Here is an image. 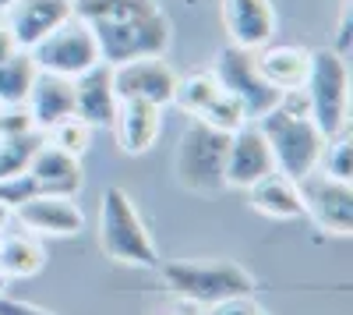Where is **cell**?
<instances>
[{"label":"cell","instance_id":"cell-10","mask_svg":"<svg viewBox=\"0 0 353 315\" xmlns=\"http://www.w3.org/2000/svg\"><path fill=\"white\" fill-rule=\"evenodd\" d=\"M176 89V71L163 57H134L113 64V93L117 99H149L156 106H170Z\"/></svg>","mask_w":353,"mask_h":315},{"label":"cell","instance_id":"cell-16","mask_svg":"<svg viewBox=\"0 0 353 315\" xmlns=\"http://www.w3.org/2000/svg\"><path fill=\"white\" fill-rule=\"evenodd\" d=\"M223 25L233 46L258 50L276 32L272 0H223Z\"/></svg>","mask_w":353,"mask_h":315},{"label":"cell","instance_id":"cell-7","mask_svg":"<svg viewBox=\"0 0 353 315\" xmlns=\"http://www.w3.org/2000/svg\"><path fill=\"white\" fill-rule=\"evenodd\" d=\"M28 57H32V64L39 71L78 78L81 71L99 64V46H96V36L88 32V25L71 15L64 25H57L50 36H43L32 50H28Z\"/></svg>","mask_w":353,"mask_h":315},{"label":"cell","instance_id":"cell-8","mask_svg":"<svg viewBox=\"0 0 353 315\" xmlns=\"http://www.w3.org/2000/svg\"><path fill=\"white\" fill-rule=\"evenodd\" d=\"M216 78H219V85L223 89L237 99L241 106H244V117L248 121H258V117H265L276 103H279V89L276 85H269L265 82V75L258 71V64H254V50H244V46H226L223 53H219V61H216Z\"/></svg>","mask_w":353,"mask_h":315},{"label":"cell","instance_id":"cell-25","mask_svg":"<svg viewBox=\"0 0 353 315\" xmlns=\"http://www.w3.org/2000/svg\"><path fill=\"white\" fill-rule=\"evenodd\" d=\"M39 146H43V131L4 135V138H0V181L14 178V174H25Z\"/></svg>","mask_w":353,"mask_h":315},{"label":"cell","instance_id":"cell-15","mask_svg":"<svg viewBox=\"0 0 353 315\" xmlns=\"http://www.w3.org/2000/svg\"><path fill=\"white\" fill-rule=\"evenodd\" d=\"M74 89V117H81L92 128H110L113 113H117V93H113V68L110 64H92L88 71H81L78 78H71Z\"/></svg>","mask_w":353,"mask_h":315},{"label":"cell","instance_id":"cell-35","mask_svg":"<svg viewBox=\"0 0 353 315\" xmlns=\"http://www.w3.org/2000/svg\"><path fill=\"white\" fill-rule=\"evenodd\" d=\"M8 220H11V209H8V206H4V202H0V227H4V223H8Z\"/></svg>","mask_w":353,"mask_h":315},{"label":"cell","instance_id":"cell-28","mask_svg":"<svg viewBox=\"0 0 353 315\" xmlns=\"http://www.w3.org/2000/svg\"><path fill=\"white\" fill-rule=\"evenodd\" d=\"M32 195H39V188H36V181H32V174H14V178H4L0 181V202H4L8 209H18L21 202H28Z\"/></svg>","mask_w":353,"mask_h":315},{"label":"cell","instance_id":"cell-36","mask_svg":"<svg viewBox=\"0 0 353 315\" xmlns=\"http://www.w3.org/2000/svg\"><path fill=\"white\" fill-rule=\"evenodd\" d=\"M11 4H14V0H0V18L8 15V8H11Z\"/></svg>","mask_w":353,"mask_h":315},{"label":"cell","instance_id":"cell-22","mask_svg":"<svg viewBox=\"0 0 353 315\" xmlns=\"http://www.w3.org/2000/svg\"><path fill=\"white\" fill-rule=\"evenodd\" d=\"M36 64L32 57H28V50H14L11 57H4L0 61V103L4 106H18L25 103L28 89H32L36 82Z\"/></svg>","mask_w":353,"mask_h":315},{"label":"cell","instance_id":"cell-17","mask_svg":"<svg viewBox=\"0 0 353 315\" xmlns=\"http://www.w3.org/2000/svg\"><path fill=\"white\" fill-rule=\"evenodd\" d=\"M81 156H71L64 149L50 146L43 138V146L36 149L32 163H28V174H32L39 195H61V198H74L85 184V174H81Z\"/></svg>","mask_w":353,"mask_h":315},{"label":"cell","instance_id":"cell-18","mask_svg":"<svg viewBox=\"0 0 353 315\" xmlns=\"http://www.w3.org/2000/svg\"><path fill=\"white\" fill-rule=\"evenodd\" d=\"M25 110L32 113V124L39 131L53 128L57 121H64L74 113V89L71 78L64 75H50V71H36V82L25 96Z\"/></svg>","mask_w":353,"mask_h":315},{"label":"cell","instance_id":"cell-33","mask_svg":"<svg viewBox=\"0 0 353 315\" xmlns=\"http://www.w3.org/2000/svg\"><path fill=\"white\" fill-rule=\"evenodd\" d=\"M14 50H21V46L14 43V36H11L8 21H0V61H4V57H11Z\"/></svg>","mask_w":353,"mask_h":315},{"label":"cell","instance_id":"cell-5","mask_svg":"<svg viewBox=\"0 0 353 315\" xmlns=\"http://www.w3.org/2000/svg\"><path fill=\"white\" fill-rule=\"evenodd\" d=\"M226 142H230V131H219L212 124L191 117V124L184 128L181 142H176V153H173L176 181L194 195L223 191L226 188V181H223Z\"/></svg>","mask_w":353,"mask_h":315},{"label":"cell","instance_id":"cell-12","mask_svg":"<svg viewBox=\"0 0 353 315\" xmlns=\"http://www.w3.org/2000/svg\"><path fill=\"white\" fill-rule=\"evenodd\" d=\"M113 138L117 149L128 156H141L156 146L159 128H163V106L149 103V99H117V113H113Z\"/></svg>","mask_w":353,"mask_h":315},{"label":"cell","instance_id":"cell-23","mask_svg":"<svg viewBox=\"0 0 353 315\" xmlns=\"http://www.w3.org/2000/svg\"><path fill=\"white\" fill-rule=\"evenodd\" d=\"M223 93V85L216 78V71H194V75H184L176 78V89H173V103L181 106L184 113H191V117H198V113L209 106L216 96Z\"/></svg>","mask_w":353,"mask_h":315},{"label":"cell","instance_id":"cell-20","mask_svg":"<svg viewBox=\"0 0 353 315\" xmlns=\"http://www.w3.org/2000/svg\"><path fill=\"white\" fill-rule=\"evenodd\" d=\"M244 191H248V206L261 216H269V220H297V216H304L297 181L279 174V170H269V174L258 178L254 184H248Z\"/></svg>","mask_w":353,"mask_h":315},{"label":"cell","instance_id":"cell-26","mask_svg":"<svg viewBox=\"0 0 353 315\" xmlns=\"http://www.w3.org/2000/svg\"><path fill=\"white\" fill-rule=\"evenodd\" d=\"M43 135H46L50 146L64 149L71 156H81L88 146H92V124H85L81 117H74V113H71V117H64V121H57L53 128H46Z\"/></svg>","mask_w":353,"mask_h":315},{"label":"cell","instance_id":"cell-1","mask_svg":"<svg viewBox=\"0 0 353 315\" xmlns=\"http://www.w3.org/2000/svg\"><path fill=\"white\" fill-rule=\"evenodd\" d=\"M74 18L96 36L103 64L134 57H163L170 46V21L156 0H71Z\"/></svg>","mask_w":353,"mask_h":315},{"label":"cell","instance_id":"cell-38","mask_svg":"<svg viewBox=\"0 0 353 315\" xmlns=\"http://www.w3.org/2000/svg\"><path fill=\"white\" fill-rule=\"evenodd\" d=\"M0 106H4V103H0Z\"/></svg>","mask_w":353,"mask_h":315},{"label":"cell","instance_id":"cell-9","mask_svg":"<svg viewBox=\"0 0 353 315\" xmlns=\"http://www.w3.org/2000/svg\"><path fill=\"white\" fill-rule=\"evenodd\" d=\"M304 213L321 227L325 234L350 238L353 234V181H336L321 170H311L297 181Z\"/></svg>","mask_w":353,"mask_h":315},{"label":"cell","instance_id":"cell-2","mask_svg":"<svg viewBox=\"0 0 353 315\" xmlns=\"http://www.w3.org/2000/svg\"><path fill=\"white\" fill-rule=\"evenodd\" d=\"M99 248L110 255L113 262L138 266V269H156L159 255L156 245L145 231V223L128 198L124 188H106L103 206H99Z\"/></svg>","mask_w":353,"mask_h":315},{"label":"cell","instance_id":"cell-32","mask_svg":"<svg viewBox=\"0 0 353 315\" xmlns=\"http://www.w3.org/2000/svg\"><path fill=\"white\" fill-rule=\"evenodd\" d=\"M336 53H350V0L343 4V15H339V32H336V46H332Z\"/></svg>","mask_w":353,"mask_h":315},{"label":"cell","instance_id":"cell-30","mask_svg":"<svg viewBox=\"0 0 353 315\" xmlns=\"http://www.w3.org/2000/svg\"><path fill=\"white\" fill-rule=\"evenodd\" d=\"M28 131H39V128L32 124V113L25 110V103L0 106V138L4 135H28Z\"/></svg>","mask_w":353,"mask_h":315},{"label":"cell","instance_id":"cell-34","mask_svg":"<svg viewBox=\"0 0 353 315\" xmlns=\"http://www.w3.org/2000/svg\"><path fill=\"white\" fill-rule=\"evenodd\" d=\"M166 315H201V305H194V301H184V305H176V308H170Z\"/></svg>","mask_w":353,"mask_h":315},{"label":"cell","instance_id":"cell-19","mask_svg":"<svg viewBox=\"0 0 353 315\" xmlns=\"http://www.w3.org/2000/svg\"><path fill=\"white\" fill-rule=\"evenodd\" d=\"M46 266V248L39 234H32L28 227H14L11 220L0 227V269L8 280H25L36 276Z\"/></svg>","mask_w":353,"mask_h":315},{"label":"cell","instance_id":"cell-21","mask_svg":"<svg viewBox=\"0 0 353 315\" xmlns=\"http://www.w3.org/2000/svg\"><path fill=\"white\" fill-rule=\"evenodd\" d=\"M254 64L258 71L265 75V82L276 85L279 93H290V89H301L304 78H307V64H311V50L304 46H258L254 50Z\"/></svg>","mask_w":353,"mask_h":315},{"label":"cell","instance_id":"cell-24","mask_svg":"<svg viewBox=\"0 0 353 315\" xmlns=\"http://www.w3.org/2000/svg\"><path fill=\"white\" fill-rule=\"evenodd\" d=\"M318 170H321V174H329V178H336V181H353V138H350V124L321 142Z\"/></svg>","mask_w":353,"mask_h":315},{"label":"cell","instance_id":"cell-31","mask_svg":"<svg viewBox=\"0 0 353 315\" xmlns=\"http://www.w3.org/2000/svg\"><path fill=\"white\" fill-rule=\"evenodd\" d=\"M0 315H53L32 301H18V298H8V294H0Z\"/></svg>","mask_w":353,"mask_h":315},{"label":"cell","instance_id":"cell-6","mask_svg":"<svg viewBox=\"0 0 353 315\" xmlns=\"http://www.w3.org/2000/svg\"><path fill=\"white\" fill-rule=\"evenodd\" d=\"M304 93L311 103V121L325 138L350 124V71L343 53H336L332 46L311 50Z\"/></svg>","mask_w":353,"mask_h":315},{"label":"cell","instance_id":"cell-37","mask_svg":"<svg viewBox=\"0 0 353 315\" xmlns=\"http://www.w3.org/2000/svg\"><path fill=\"white\" fill-rule=\"evenodd\" d=\"M8 291V276H4V269H0V294Z\"/></svg>","mask_w":353,"mask_h":315},{"label":"cell","instance_id":"cell-4","mask_svg":"<svg viewBox=\"0 0 353 315\" xmlns=\"http://www.w3.org/2000/svg\"><path fill=\"white\" fill-rule=\"evenodd\" d=\"M269 142V153L279 174L301 181L311 170H318V153L325 135L318 131V124L307 117V113H286L283 106H272L265 117L254 121Z\"/></svg>","mask_w":353,"mask_h":315},{"label":"cell","instance_id":"cell-29","mask_svg":"<svg viewBox=\"0 0 353 315\" xmlns=\"http://www.w3.org/2000/svg\"><path fill=\"white\" fill-rule=\"evenodd\" d=\"M201 315H265L261 305L254 301V294H230L223 301H212V305H205Z\"/></svg>","mask_w":353,"mask_h":315},{"label":"cell","instance_id":"cell-27","mask_svg":"<svg viewBox=\"0 0 353 315\" xmlns=\"http://www.w3.org/2000/svg\"><path fill=\"white\" fill-rule=\"evenodd\" d=\"M198 121H205V124H212V128H219V131H237L241 124H248V117H244V106L233 99L226 89L205 106L201 113H198Z\"/></svg>","mask_w":353,"mask_h":315},{"label":"cell","instance_id":"cell-3","mask_svg":"<svg viewBox=\"0 0 353 315\" xmlns=\"http://www.w3.org/2000/svg\"><path fill=\"white\" fill-rule=\"evenodd\" d=\"M163 273V283L184 301H194V305H212V301H223L230 294H254V276L230 262V259H212V262H198V259H176V262H163L159 266Z\"/></svg>","mask_w":353,"mask_h":315},{"label":"cell","instance_id":"cell-13","mask_svg":"<svg viewBox=\"0 0 353 315\" xmlns=\"http://www.w3.org/2000/svg\"><path fill=\"white\" fill-rule=\"evenodd\" d=\"M11 220H18L21 227H28L32 234H50V238H71L85 227V213L78 209V202L61 195H32L28 202H21L18 209H11Z\"/></svg>","mask_w":353,"mask_h":315},{"label":"cell","instance_id":"cell-14","mask_svg":"<svg viewBox=\"0 0 353 315\" xmlns=\"http://www.w3.org/2000/svg\"><path fill=\"white\" fill-rule=\"evenodd\" d=\"M71 0H14L8 8L4 21L21 50H32L43 36H50L57 25L71 18Z\"/></svg>","mask_w":353,"mask_h":315},{"label":"cell","instance_id":"cell-11","mask_svg":"<svg viewBox=\"0 0 353 315\" xmlns=\"http://www.w3.org/2000/svg\"><path fill=\"white\" fill-rule=\"evenodd\" d=\"M269 170H276L269 142H265L261 128L254 121L241 124L237 131H230L226 142V160H223V181L226 188H248L258 178H265Z\"/></svg>","mask_w":353,"mask_h":315}]
</instances>
